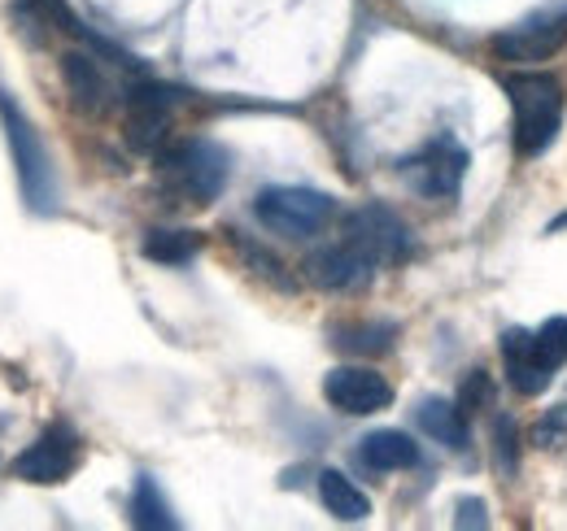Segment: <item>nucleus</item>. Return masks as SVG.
<instances>
[{
    "mask_svg": "<svg viewBox=\"0 0 567 531\" xmlns=\"http://www.w3.org/2000/svg\"><path fill=\"white\" fill-rule=\"evenodd\" d=\"M502 366L506 384L519 397H537L567 366V319H546L537 332L511 327L502 332Z\"/></svg>",
    "mask_w": 567,
    "mask_h": 531,
    "instance_id": "obj_2",
    "label": "nucleus"
},
{
    "mask_svg": "<svg viewBox=\"0 0 567 531\" xmlns=\"http://www.w3.org/2000/svg\"><path fill=\"white\" fill-rule=\"evenodd\" d=\"M171 105H175V101H171L166 87H157V83H136V87L127 92V114H123V135H127V144L141 148V153L162 148L166 135H171Z\"/></svg>",
    "mask_w": 567,
    "mask_h": 531,
    "instance_id": "obj_11",
    "label": "nucleus"
},
{
    "mask_svg": "<svg viewBox=\"0 0 567 531\" xmlns=\"http://www.w3.org/2000/svg\"><path fill=\"white\" fill-rule=\"evenodd\" d=\"M157 170L166 179V188L188 205H210L223 188H227V175H231V157L227 148H218L214 139H188V144H175L157 157Z\"/></svg>",
    "mask_w": 567,
    "mask_h": 531,
    "instance_id": "obj_4",
    "label": "nucleus"
},
{
    "mask_svg": "<svg viewBox=\"0 0 567 531\" xmlns=\"http://www.w3.org/2000/svg\"><path fill=\"white\" fill-rule=\"evenodd\" d=\"M489 400H494V384H489L485 371H476V375L463 384V393H458V409L472 414V409H481V405H489Z\"/></svg>",
    "mask_w": 567,
    "mask_h": 531,
    "instance_id": "obj_21",
    "label": "nucleus"
},
{
    "mask_svg": "<svg viewBox=\"0 0 567 531\" xmlns=\"http://www.w3.org/2000/svg\"><path fill=\"white\" fill-rule=\"evenodd\" d=\"M415 418H420V427H424L436 445H445V449H454V454L467 449V414L458 409V400L432 397L415 409Z\"/></svg>",
    "mask_w": 567,
    "mask_h": 531,
    "instance_id": "obj_15",
    "label": "nucleus"
},
{
    "mask_svg": "<svg viewBox=\"0 0 567 531\" xmlns=\"http://www.w3.org/2000/svg\"><path fill=\"white\" fill-rule=\"evenodd\" d=\"M79 436L66 423H53L49 431H40L35 445H27L18 458H13V475L27 479V483H62L71 479L74 466H79Z\"/></svg>",
    "mask_w": 567,
    "mask_h": 531,
    "instance_id": "obj_9",
    "label": "nucleus"
},
{
    "mask_svg": "<svg viewBox=\"0 0 567 531\" xmlns=\"http://www.w3.org/2000/svg\"><path fill=\"white\" fill-rule=\"evenodd\" d=\"M202 236L197 231H148L144 236V258L162 266H184L188 258H197Z\"/></svg>",
    "mask_w": 567,
    "mask_h": 531,
    "instance_id": "obj_18",
    "label": "nucleus"
},
{
    "mask_svg": "<svg viewBox=\"0 0 567 531\" xmlns=\"http://www.w3.org/2000/svg\"><path fill=\"white\" fill-rule=\"evenodd\" d=\"M358 462L367 470H411L420 466V445L406 431H371L358 449Z\"/></svg>",
    "mask_w": 567,
    "mask_h": 531,
    "instance_id": "obj_14",
    "label": "nucleus"
},
{
    "mask_svg": "<svg viewBox=\"0 0 567 531\" xmlns=\"http://www.w3.org/2000/svg\"><path fill=\"white\" fill-rule=\"evenodd\" d=\"M132 523L144 531L179 528V519H175V510H171V501L162 497V488H157L153 475H141V479H136V492H132Z\"/></svg>",
    "mask_w": 567,
    "mask_h": 531,
    "instance_id": "obj_17",
    "label": "nucleus"
},
{
    "mask_svg": "<svg viewBox=\"0 0 567 531\" xmlns=\"http://www.w3.org/2000/svg\"><path fill=\"white\" fill-rule=\"evenodd\" d=\"M567 44V0H555L537 13H528L524 22H515L511 31L494 35V53L502 62L515 66H533V62H550Z\"/></svg>",
    "mask_w": 567,
    "mask_h": 531,
    "instance_id": "obj_6",
    "label": "nucleus"
},
{
    "mask_svg": "<svg viewBox=\"0 0 567 531\" xmlns=\"http://www.w3.org/2000/svg\"><path fill=\"white\" fill-rule=\"evenodd\" d=\"M62 74H66V87H71L74 105L83 110V114H101L110 101H114V87H110V79H105V70L96 58H87V53H66L62 58Z\"/></svg>",
    "mask_w": 567,
    "mask_h": 531,
    "instance_id": "obj_13",
    "label": "nucleus"
},
{
    "mask_svg": "<svg viewBox=\"0 0 567 531\" xmlns=\"http://www.w3.org/2000/svg\"><path fill=\"white\" fill-rule=\"evenodd\" d=\"M467 175V148L450 135L432 139L411 162H402V179L427 200H454Z\"/></svg>",
    "mask_w": 567,
    "mask_h": 531,
    "instance_id": "obj_7",
    "label": "nucleus"
},
{
    "mask_svg": "<svg viewBox=\"0 0 567 531\" xmlns=\"http://www.w3.org/2000/svg\"><path fill=\"white\" fill-rule=\"evenodd\" d=\"M494 458H497V475L511 479L515 475V423L506 414L494 423Z\"/></svg>",
    "mask_w": 567,
    "mask_h": 531,
    "instance_id": "obj_20",
    "label": "nucleus"
},
{
    "mask_svg": "<svg viewBox=\"0 0 567 531\" xmlns=\"http://www.w3.org/2000/svg\"><path fill=\"white\" fill-rule=\"evenodd\" d=\"M454 528H489L485 506L472 501V497H463V501H458V514H454Z\"/></svg>",
    "mask_w": 567,
    "mask_h": 531,
    "instance_id": "obj_22",
    "label": "nucleus"
},
{
    "mask_svg": "<svg viewBox=\"0 0 567 531\" xmlns=\"http://www.w3.org/2000/svg\"><path fill=\"white\" fill-rule=\"evenodd\" d=\"M506 96H511V110H515V148L519 157H537L546 153L559 127H564V87L555 74H542V70H515L502 79Z\"/></svg>",
    "mask_w": 567,
    "mask_h": 531,
    "instance_id": "obj_1",
    "label": "nucleus"
},
{
    "mask_svg": "<svg viewBox=\"0 0 567 531\" xmlns=\"http://www.w3.org/2000/svg\"><path fill=\"white\" fill-rule=\"evenodd\" d=\"M323 397H328L332 409H341V414H350V418H367V414L389 409L393 388H389V379L375 375L371 366H337V371H328V379H323Z\"/></svg>",
    "mask_w": 567,
    "mask_h": 531,
    "instance_id": "obj_10",
    "label": "nucleus"
},
{
    "mask_svg": "<svg viewBox=\"0 0 567 531\" xmlns=\"http://www.w3.org/2000/svg\"><path fill=\"white\" fill-rule=\"evenodd\" d=\"M254 214L284 240H310L337 218V200L315 188H267L254 200Z\"/></svg>",
    "mask_w": 567,
    "mask_h": 531,
    "instance_id": "obj_5",
    "label": "nucleus"
},
{
    "mask_svg": "<svg viewBox=\"0 0 567 531\" xmlns=\"http://www.w3.org/2000/svg\"><path fill=\"white\" fill-rule=\"evenodd\" d=\"M341 236H346V240H350V244H354L358 253L375 266V270H380V266L402 262V258L411 253V231H406V227H402V218H398L393 209H384V205L354 209Z\"/></svg>",
    "mask_w": 567,
    "mask_h": 531,
    "instance_id": "obj_8",
    "label": "nucleus"
},
{
    "mask_svg": "<svg viewBox=\"0 0 567 531\" xmlns=\"http://www.w3.org/2000/svg\"><path fill=\"white\" fill-rule=\"evenodd\" d=\"M371 274H375V266L367 262L346 236H337L332 244H323L306 258V279L328 288V292H350L358 283H367Z\"/></svg>",
    "mask_w": 567,
    "mask_h": 531,
    "instance_id": "obj_12",
    "label": "nucleus"
},
{
    "mask_svg": "<svg viewBox=\"0 0 567 531\" xmlns=\"http://www.w3.org/2000/svg\"><path fill=\"white\" fill-rule=\"evenodd\" d=\"M393 335H398V327H393V323H371V327H341V332H337V344H341L346 353H384Z\"/></svg>",
    "mask_w": 567,
    "mask_h": 531,
    "instance_id": "obj_19",
    "label": "nucleus"
},
{
    "mask_svg": "<svg viewBox=\"0 0 567 531\" xmlns=\"http://www.w3.org/2000/svg\"><path fill=\"white\" fill-rule=\"evenodd\" d=\"M0 127L9 139V153H13V170H18V184H22V197L35 214H53L58 209V175H53V162H49V148L35 132V123L22 114V105L0 92Z\"/></svg>",
    "mask_w": 567,
    "mask_h": 531,
    "instance_id": "obj_3",
    "label": "nucleus"
},
{
    "mask_svg": "<svg viewBox=\"0 0 567 531\" xmlns=\"http://www.w3.org/2000/svg\"><path fill=\"white\" fill-rule=\"evenodd\" d=\"M319 497H323L328 514H337L341 523H362V519L371 514L367 492L358 488L350 475H341V470H323V475H319Z\"/></svg>",
    "mask_w": 567,
    "mask_h": 531,
    "instance_id": "obj_16",
    "label": "nucleus"
}]
</instances>
